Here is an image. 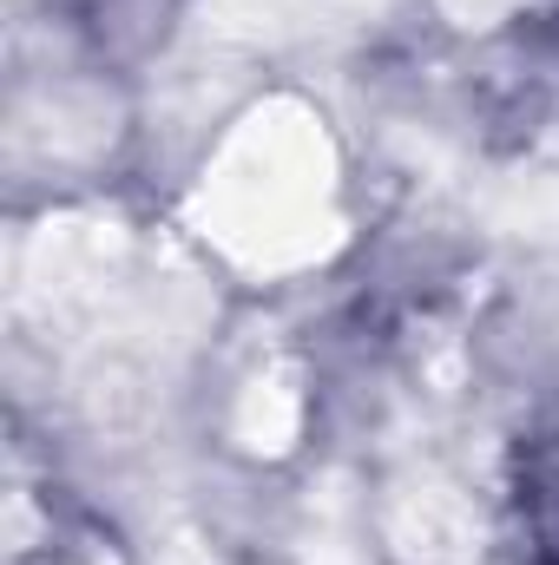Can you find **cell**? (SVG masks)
Here are the masks:
<instances>
[{"mask_svg": "<svg viewBox=\"0 0 559 565\" xmlns=\"http://www.w3.org/2000/svg\"><path fill=\"white\" fill-rule=\"evenodd\" d=\"M514 565H559V427L514 460Z\"/></svg>", "mask_w": 559, "mask_h": 565, "instance_id": "cell-1", "label": "cell"}]
</instances>
